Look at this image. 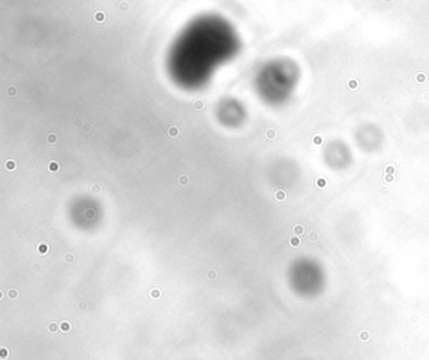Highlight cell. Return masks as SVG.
I'll list each match as a JSON object with an SVG mask.
<instances>
[{
  "mask_svg": "<svg viewBox=\"0 0 429 360\" xmlns=\"http://www.w3.org/2000/svg\"><path fill=\"white\" fill-rule=\"evenodd\" d=\"M59 169V164H57V163H56V161H52V163H51V164H49V170H51V171H57V170Z\"/></svg>",
  "mask_w": 429,
  "mask_h": 360,
  "instance_id": "cell-7",
  "label": "cell"
},
{
  "mask_svg": "<svg viewBox=\"0 0 429 360\" xmlns=\"http://www.w3.org/2000/svg\"><path fill=\"white\" fill-rule=\"evenodd\" d=\"M194 107H196V110H201V109H203V102L201 101H196L194 102Z\"/></svg>",
  "mask_w": 429,
  "mask_h": 360,
  "instance_id": "cell-8",
  "label": "cell"
},
{
  "mask_svg": "<svg viewBox=\"0 0 429 360\" xmlns=\"http://www.w3.org/2000/svg\"><path fill=\"white\" fill-rule=\"evenodd\" d=\"M97 188H99V186H94V191H100V189H97Z\"/></svg>",
  "mask_w": 429,
  "mask_h": 360,
  "instance_id": "cell-10",
  "label": "cell"
},
{
  "mask_svg": "<svg viewBox=\"0 0 429 360\" xmlns=\"http://www.w3.org/2000/svg\"><path fill=\"white\" fill-rule=\"evenodd\" d=\"M169 134L171 136H176V135H178V129H175V127L170 129Z\"/></svg>",
  "mask_w": 429,
  "mask_h": 360,
  "instance_id": "cell-9",
  "label": "cell"
},
{
  "mask_svg": "<svg viewBox=\"0 0 429 360\" xmlns=\"http://www.w3.org/2000/svg\"><path fill=\"white\" fill-rule=\"evenodd\" d=\"M383 141H384V134L382 129L375 124L365 122L356 129V145L366 153H373L379 150L383 145Z\"/></svg>",
  "mask_w": 429,
  "mask_h": 360,
  "instance_id": "cell-2",
  "label": "cell"
},
{
  "mask_svg": "<svg viewBox=\"0 0 429 360\" xmlns=\"http://www.w3.org/2000/svg\"><path fill=\"white\" fill-rule=\"evenodd\" d=\"M48 144H56L57 143V136L56 134H49L47 136Z\"/></svg>",
  "mask_w": 429,
  "mask_h": 360,
  "instance_id": "cell-4",
  "label": "cell"
},
{
  "mask_svg": "<svg viewBox=\"0 0 429 360\" xmlns=\"http://www.w3.org/2000/svg\"><path fill=\"white\" fill-rule=\"evenodd\" d=\"M105 18H106V16H105V13H104V11H97L95 14V19L97 21H105Z\"/></svg>",
  "mask_w": 429,
  "mask_h": 360,
  "instance_id": "cell-3",
  "label": "cell"
},
{
  "mask_svg": "<svg viewBox=\"0 0 429 360\" xmlns=\"http://www.w3.org/2000/svg\"><path fill=\"white\" fill-rule=\"evenodd\" d=\"M325 164L333 170H345L349 168L354 155L349 145L343 140H331L325 145L323 151Z\"/></svg>",
  "mask_w": 429,
  "mask_h": 360,
  "instance_id": "cell-1",
  "label": "cell"
},
{
  "mask_svg": "<svg viewBox=\"0 0 429 360\" xmlns=\"http://www.w3.org/2000/svg\"><path fill=\"white\" fill-rule=\"evenodd\" d=\"M6 166L8 170H14L16 169V163L13 160H9V161H6Z\"/></svg>",
  "mask_w": 429,
  "mask_h": 360,
  "instance_id": "cell-5",
  "label": "cell"
},
{
  "mask_svg": "<svg viewBox=\"0 0 429 360\" xmlns=\"http://www.w3.org/2000/svg\"><path fill=\"white\" fill-rule=\"evenodd\" d=\"M179 183L183 184V186H186L188 183H189V179H188V176L186 175H181V178H179Z\"/></svg>",
  "mask_w": 429,
  "mask_h": 360,
  "instance_id": "cell-6",
  "label": "cell"
}]
</instances>
